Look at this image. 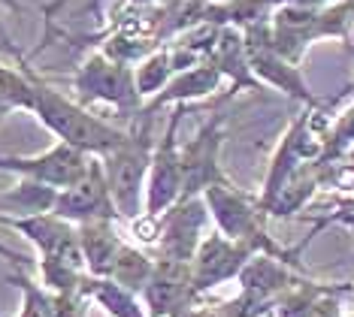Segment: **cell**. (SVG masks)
<instances>
[{
	"mask_svg": "<svg viewBox=\"0 0 354 317\" xmlns=\"http://www.w3.org/2000/svg\"><path fill=\"white\" fill-rule=\"evenodd\" d=\"M30 112L49 133L58 136V142L73 145V148L91 154V157H106L127 136V130L109 124L100 115H94L88 106L61 94L58 88L46 85L37 73H34V109Z\"/></svg>",
	"mask_w": 354,
	"mask_h": 317,
	"instance_id": "obj_1",
	"label": "cell"
},
{
	"mask_svg": "<svg viewBox=\"0 0 354 317\" xmlns=\"http://www.w3.org/2000/svg\"><path fill=\"white\" fill-rule=\"evenodd\" d=\"M155 121L158 112L142 106L136 112L133 127L127 130L124 142L112 154L100 157L103 175H106L109 193L115 200V209L124 221H136L142 215V202H146V178L151 166V154H155Z\"/></svg>",
	"mask_w": 354,
	"mask_h": 317,
	"instance_id": "obj_2",
	"label": "cell"
},
{
	"mask_svg": "<svg viewBox=\"0 0 354 317\" xmlns=\"http://www.w3.org/2000/svg\"><path fill=\"white\" fill-rule=\"evenodd\" d=\"M70 82H73V100L82 106L106 103L122 112H133V115L146 106V100L136 91L133 67L122 61H112L100 48L79 64V70L73 73Z\"/></svg>",
	"mask_w": 354,
	"mask_h": 317,
	"instance_id": "obj_3",
	"label": "cell"
},
{
	"mask_svg": "<svg viewBox=\"0 0 354 317\" xmlns=\"http://www.w3.org/2000/svg\"><path fill=\"white\" fill-rule=\"evenodd\" d=\"M91 154L73 148L67 142H55L49 151L19 157V154H0V173H12L21 182H34L52 191H67L79 184L94 166Z\"/></svg>",
	"mask_w": 354,
	"mask_h": 317,
	"instance_id": "obj_4",
	"label": "cell"
},
{
	"mask_svg": "<svg viewBox=\"0 0 354 317\" xmlns=\"http://www.w3.org/2000/svg\"><path fill=\"white\" fill-rule=\"evenodd\" d=\"M185 115V106H176L167 130L158 136L155 154H151V166L146 178V202H142V215L160 218L167 215L176 202L182 200V145L176 140Z\"/></svg>",
	"mask_w": 354,
	"mask_h": 317,
	"instance_id": "obj_5",
	"label": "cell"
},
{
	"mask_svg": "<svg viewBox=\"0 0 354 317\" xmlns=\"http://www.w3.org/2000/svg\"><path fill=\"white\" fill-rule=\"evenodd\" d=\"M221 142H224V115L215 112L182 148V200L203 197L212 184L227 182L218 164Z\"/></svg>",
	"mask_w": 354,
	"mask_h": 317,
	"instance_id": "obj_6",
	"label": "cell"
},
{
	"mask_svg": "<svg viewBox=\"0 0 354 317\" xmlns=\"http://www.w3.org/2000/svg\"><path fill=\"white\" fill-rule=\"evenodd\" d=\"M52 211L58 218H64V221L76 224V227L91 224V221H118V218H122L115 209V200H112V193H109L100 157L94 160L91 173H88L79 184L55 193Z\"/></svg>",
	"mask_w": 354,
	"mask_h": 317,
	"instance_id": "obj_7",
	"label": "cell"
},
{
	"mask_svg": "<svg viewBox=\"0 0 354 317\" xmlns=\"http://www.w3.org/2000/svg\"><path fill=\"white\" fill-rule=\"evenodd\" d=\"M254 257L252 242H233L221 233H212L200 242L194 260H191V290L203 294L215 284L236 278L245 269V263Z\"/></svg>",
	"mask_w": 354,
	"mask_h": 317,
	"instance_id": "obj_8",
	"label": "cell"
},
{
	"mask_svg": "<svg viewBox=\"0 0 354 317\" xmlns=\"http://www.w3.org/2000/svg\"><path fill=\"white\" fill-rule=\"evenodd\" d=\"M206 202L203 197L179 200L176 206L160 215L158 227V245L164 251V260H179L191 263L200 248V227L206 221Z\"/></svg>",
	"mask_w": 354,
	"mask_h": 317,
	"instance_id": "obj_9",
	"label": "cell"
},
{
	"mask_svg": "<svg viewBox=\"0 0 354 317\" xmlns=\"http://www.w3.org/2000/svg\"><path fill=\"white\" fill-rule=\"evenodd\" d=\"M203 202H206V209L212 211L218 233L227 236V239H233V242H252V245H254L257 236H263L261 224H257V209L236 188H233L230 182L212 184V188L203 193Z\"/></svg>",
	"mask_w": 354,
	"mask_h": 317,
	"instance_id": "obj_10",
	"label": "cell"
},
{
	"mask_svg": "<svg viewBox=\"0 0 354 317\" xmlns=\"http://www.w3.org/2000/svg\"><path fill=\"white\" fill-rule=\"evenodd\" d=\"M221 82H224L221 70L215 67L212 61H203V64H197V67H191L185 73H176V76L170 79V85L146 103V109L160 112L164 106H185L191 100H200V97L215 94Z\"/></svg>",
	"mask_w": 354,
	"mask_h": 317,
	"instance_id": "obj_11",
	"label": "cell"
},
{
	"mask_svg": "<svg viewBox=\"0 0 354 317\" xmlns=\"http://www.w3.org/2000/svg\"><path fill=\"white\" fill-rule=\"evenodd\" d=\"M209 61L221 70L224 79H230L233 91H239V88H261V82L254 79L252 67H248L245 37H243V30H239V28H230V24H227V28H221L218 43H215Z\"/></svg>",
	"mask_w": 354,
	"mask_h": 317,
	"instance_id": "obj_12",
	"label": "cell"
},
{
	"mask_svg": "<svg viewBox=\"0 0 354 317\" xmlns=\"http://www.w3.org/2000/svg\"><path fill=\"white\" fill-rule=\"evenodd\" d=\"M115 221H91V224H79V245H82L85 257V269L88 275H100L106 278L112 269V260L118 257L124 242L118 239Z\"/></svg>",
	"mask_w": 354,
	"mask_h": 317,
	"instance_id": "obj_13",
	"label": "cell"
},
{
	"mask_svg": "<svg viewBox=\"0 0 354 317\" xmlns=\"http://www.w3.org/2000/svg\"><path fill=\"white\" fill-rule=\"evenodd\" d=\"M79 296L97 302L109 317H146V308L136 299L133 290L122 287L112 278H100V275H85L79 284Z\"/></svg>",
	"mask_w": 354,
	"mask_h": 317,
	"instance_id": "obj_14",
	"label": "cell"
},
{
	"mask_svg": "<svg viewBox=\"0 0 354 317\" xmlns=\"http://www.w3.org/2000/svg\"><path fill=\"white\" fill-rule=\"evenodd\" d=\"M176 76L173 70V58H170V48H158L151 52L149 58H142L133 67V79H136V91H140L142 100H151L170 85V79Z\"/></svg>",
	"mask_w": 354,
	"mask_h": 317,
	"instance_id": "obj_15",
	"label": "cell"
},
{
	"mask_svg": "<svg viewBox=\"0 0 354 317\" xmlns=\"http://www.w3.org/2000/svg\"><path fill=\"white\" fill-rule=\"evenodd\" d=\"M151 272H155V260H149L142 251H136L131 245H122L118 257L112 260V269H109L106 278L118 281L122 287L133 290V294H140V290H146Z\"/></svg>",
	"mask_w": 354,
	"mask_h": 317,
	"instance_id": "obj_16",
	"label": "cell"
},
{
	"mask_svg": "<svg viewBox=\"0 0 354 317\" xmlns=\"http://www.w3.org/2000/svg\"><path fill=\"white\" fill-rule=\"evenodd\" d=\"M0 100H6L12 109H34V70L19 58V67L0 61Z\"/></svg>",
	"mask_w": 354,
	"mask_h": 317,
	"instance_id": "obj_17",
	"label": "cell"
},
{
	"mask_svg": "<svg viewBox=\"0 0 354 317\" xmlns=\"http://www.w3.org/2000/svg\"><path fill=\"white\" fill-rule=\"evenodd\" d=\"M10 281L21 290V294H25V302H21L19 317H58V308H55V296H49L46 290H39L25 272H12Z\"/></svg>",
	"mask_w": 354,
	"mask_h": 317,
	"instance_id": "obj_18",
	"label": "cell"
},
{
	"mask_svg": "<svg viewBox=\"0 0 354 317\" xmlns=\"http://www.w3.org/2000/svg\"><path fill=\"white\" fill-rule=\"evenodd\" d=\"M0 257H6V260H10V263H12V266H19V269H21V266H25V260H28V257L15 254V251H12V248H6V245H3V242H0Z\"/></svg>",
	"mask_w": 354,
	"mask_h": 317,
	"instance_id": "obj_19",
	"label": "cell"
},
{
	"mask_svg": "<svg viewBox=\"0 0 354 317\" xmlns=\"http://www.w3.org/2000/svg\"><path fill=\"white\" fill-rule=\"evenodd\" d=\"M0 6H6V10H12V12L25 10V3H21V0H0Z\"/></svg>",
	"mask_w": 354,
	"mask_h": 317,
	"instance_id": "obj_20",
	"label": "cell"
},
{
	"mask_svg": "<svg viewBox=\"0 0 354 317\" xmlns=\"http://www.w3.org/2000/svg\"><path fill=\"white\" fill-rule=\"evenodd\" d=\"M10 112H12V106L6 103V100H0V121H3L6 115H10Z\"/></svg>",
	"mask_w": 354,
	"mask_h": 317,
	"instance_id": "obj_21",
	"label": "cell"
}]
</instances>
